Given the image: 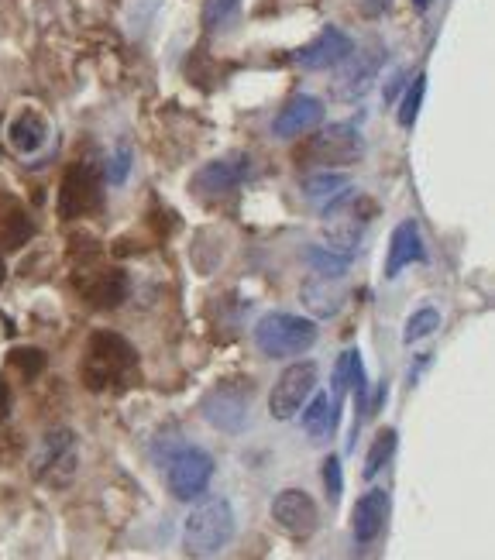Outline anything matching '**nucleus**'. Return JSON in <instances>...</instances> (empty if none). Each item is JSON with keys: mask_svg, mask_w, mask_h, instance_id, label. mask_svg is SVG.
I'll return each mask as SVG.
<instances>
[{"mask_svg": "<svg viewBox=\"0 0 495 560\" xmlns=\"http://www.w3.org/2000/svg\"><path fill=\"white\" fill-rule=\"evenodd\" d=\"M11 365L25 378H35L45 368V354L35 351V347H18V351H11Z\"/></svg>", "mask_w": 495, "mask_h": 560, "instance_id": "nucleus-27", "label": "nucleus"}, {"mask_svg": "<svg viewBox=\"0 0 495 560\" xmlns=\"http://www.w3.org/2000/svg\"><path fill=\"white\" fill-rule=\"evenodd\" d=\"M413 262H423V238H420V224L416 220H403L396 224L389 238V255H385V279H396L403 268H410Z\"/></svg>", "mask_w": 495, "mask_h": 560, "instance_id": "nucleus-15", "label": "nucleus"}, {"mask_svg": "<svg viewBox=\"0 0 495 560\" xmlns=\"http://www.w3.org/2000/svg\"><path fill=\"white\" fill-rule=\"evenodd\" d=\"M379 66H382V52L361 55L355 66H348V73H341V80H337V93H341L344 100L361 97V93H365L368 86H372L375 73H379Z\"/></svg>", "mask_w": 495, "mask_h": 560, "instance_id": "nucleus-19", "label": "nucleus"}, {"mask_svg": "<svg viewBox=\"0 0 495 560\" xmlns=\"http://www.w3.org/2000/svg\"><path fill=\"white\" fill-rule=\"evenodd\" d=\"M385 516H389V495L382 488H372L358 499L355 512H351V533H355L358 547H368V543L379 540Z\"/></svg>", "mask_w": 495, "mask_h": 560, "instance_id": "nucleus-14", "label": "nucleus"}, {"mask_svg": "<svg viewBox=\"0 0 495 560\" xmlns=\"http://www.w3.org/2000/svg\"><path fill=\"white\" fill-rule=\"evenodd\" d=\"M413 4L420 7V11H427V7H430V0H413Z\"/></svg>", "mask_w": 495, "mask_h": 560, "instance_id": "nucleus-32", "label": "nucleus"}, {"mask_svg": "<svg viewBox=\"0 0 495 560\" xmlns=\"http://www.w3.org/2000/svg\"><path fill=\"white\" fill-rule=\"evenodd\" d=\"M100 183L97 172L90 165H73L66 172L59 186V210L62 217H83V214H97L100 210Z\"/></svg>", "mask_w": 495, "mask_h": 560, "instance_id": "nucleus-10", "label": "nucleus"}, {"mask_svg": "<svg viewBox=\"0 0 495 560\" xmlns=\"http://www.w3.org/2000/svg\"><path fill=\"white\" fill-rule=\"evenodd\" d=\"M324 485H327V495L330 499H341V488H344V478H341V461H337L334 454L324 461Z\"/></svg>", "mask_w": 495, "mask_h": 560, "instance_id": "nucleus-30", "label": "nucleus"}, {"mask_svg": "<svg viewBox=\"0 0 495 560\" xmlns=\"http://www.w3.org/2000/svg\"><path fill=\"white\" fill-rule=\"evenodd\" d=\"M11 385L4 382V378H0V423L7 420V416H11Z\"/></svg>", "mask_w": 495, "mask_h": 560, "instance_id": "nucleus-31", "label": "nucleus"}, {"mask_svg": "<svg viewBox=\"0 0 495 560\" xmlns=\"http://www.w3.org/2000/svg\"><path fill=\"white\" fill-rule=\"evenodd\" d=\"M392 451H396V430L385 427L379 437L372 440V447H368V457H365V478H375L379 471L389 464Z\"/></svg>", "mask_w": 495, "mask_h": 560, "instance_id": "nucleus-23", "label": "nucleus"}, {"mask_svg": "<svg viewBox=\"0 0 495 560\" xmlns=\"http://www.w3.org/2000/svg\"><path fill=\"white\" fill-rule=\"evenodd\" d=\"M272 523L293 540H310L320 526V509L303 488H282L272 499Z\"/></svg>", "mask_w": 495, "mask_h": 560, "instance_id": "nucleus-7", "label": "nucleus"}, {"mask_svg": "<svg viewBox=\"0 0 495 560\" xmlns=\"http://www.w3.org/2000/svg\"><path fill=\"white\" fill-rule=\"evenodd\" d=\"M348 189V179L344 176H337V172H317V176H310L303 183V193L306 196H337V193H344Z\"/></svg>", "mask_w": 495, "mask_h": 560, "instance_id": "nucleus-26", "label": "nucleus"}, {"mask_svg": "<svg viewBox=\"0 0 495 560\" xmlns=\"http://www.w3.org/2000/svg\"><path fill=\"white\" fill-rule=\"evenodd\" d=\"M7 138H11V145L18 148V152L31 155L45 145V138H49V124H45V117L35 114V110H21V114L11 121V128H7Z\"/></svg>", "mask_w": 495, "mask_h": 560, "instance_id": "nucleus-18", "label": "nucleus"}, {"mask_svg": "<svg viewBox=\"0 0 495 560\" xmlns=\"http://www.w3.org/2000/svg\"><path fill=\"white\" fill-rule=\"evenodd\" d=\"M337 427V402L327 392H317V396L306 399L303 406V430L310 440H324Z\"/></svg>", "mask_w": 495, "mask_h": 560, "instance_id": "nucleus-17", "label": "nucleus"}, {"mask_svg": "<svg viewBox=\"0 0 495 560\" xmlns=\"http://www.w3.org/2000/svg\"><path fill=\"white\" fill-rule=\"evenodd\" d=\"M248 409H251V385L224 382L203 399V416H207V423H214V427L224 433L245 430Z\"/></svg>", "mask_w": 495, "mask_h": 560, "instance_id": "nucleus-9", "label": "nucleus"}, {"mask_svg": "<svg viewBox=\"0 0 495 560\" xmlns=\"http://www.w3.org/2000/svg\"><path fill=\"white\" fill-rule=\"evenodd\" d=\"M317 389V365L313 361H293L269 392V413L275 420H293Z\"/></svg>", "mask_w": 495, "mask_h": 560, "instance_id": "nucleus-6", "label": "nucleus"}, {"mask_svg": "<svg viewBox=\"0 0 495 560\" xmlns=\"http://www.w3.org/2000/svg\"><path fill=\"white\" fill-rule=\"evenodd\" d=\"M80 296L100 310H110L128 296V279H124L121 268H97V272H86L80 279Z\"/></svg>", "mask_w": 495, "mask_h": 560, "instance_id": "nucleus-16", "label": "nucleus"}, {"mask_svg": "<svg viewBox=\"0 0 495 560\" xmlns=\"http://www.w3.org/2000/svg\"><path fill=\"white\" fill-rule=\"evenodd\" d=\"M440 327V313L434 306H423V310H416L410 320H406V330H403V341L406 344H416L423 341V337H430L434 330Z\"/></svg>", "mask_w": 495, "mask_h": 560, "instance_id": "nucleus-24", "label": "nucleus"}, {"mask_svg": "<svg viewBox=\"0 0 495 560\" xmlns=\"http://www.w3.org/2000/svg\"><path fill=\"white\" fill-rule=\"evenodd\" d=\"M76 464H80V447H76V433L59 427L49 430L35 454V475L49 488H66L76 478Z\"/></svg>", "mask_w": 495, "mask_h": 560, "instance_id": "nucleus-4", "label": "nucleus"}, {"mask_svg": "<svg viewBox=\"0 0 495 560\" xmlns=\"http://www.w3.org/2000/svg\"><path fill=\"white\" fill-rule=\"evenodd\" d=\"M234 530H238V519H234V509L227 499L214 495V499L196 502L193 512L186 516V523H183L186 557L210 560L234 540Z\"/></svg>", "mask_w": 495, "mask_h": 560, "instance_id": "nucleus-2", "label": "nucleus"}, {"mask_svg": "<svg viewBox=\"0 0 495 560\" xmlns=\"http://www.w3.org/2000/svg\"><path fill=\"white\" fill-rule=\"evenodd\" d=\"M303 159L324 165V169L358 162L361 159V134L351 128V124H330V128H320L310 141H306Z\"/></svg>", "mask_w": 495, "mask_h": 560, "instance_id": "nucleus-8", "label": "nucleus"}, {"mask_svg": "<svg viewBox=\"0 0 495 560\" xmlns=\"http://www.w3.org/2000/svg\"><path fill=\"white\" fill-rule=\"evenodd\" d=\"M306 262L320 279H341V275L351 272V255H341V251L330 248H306Z\"/></svg>", "mask_w": 495, "mask_h": 560, "instance_id": "nucleus-21", "label": "nucleus"}, {"mask_svg": "<svg viewBox=\"0 0 495 560\" xmlns=\"http://www.w3.org/2000/svg\"><path fill=\"white\" fill-rule=\"evenodd\" d=\"M423 90H427V76H416L410 83V90L403 93V104H399V124H403V128H413L416 124V114H420V104H423Z\"/></svg>", "mask_w": 495, "mask_h": 560, "instance_id": "nucleus-25", "label": "nucleus"}, {"mask_svg": "<svg viewBox=\"0 0 495 560\" xmlns=\"http://www.w3.org/2000/svg\"><path fill=\"white\" fill-rule=\"evenodd\" d=\"M238 4L241 0H207V4H203V25L207 28L224 25V21L238 11Z\"/></svg>", "mask_w": 495, "mask_h": 560, "instance_id": "nucleus-28", "label": "nucleus"}, {"mask_svg": "<svg viewBox=\"0 0 495 560\" xmlns=\"http://www.w3.org/2000/svg\"><path fill=\"white\" fill-rule=\"evenodd\" d=\"M210 478H214V457L200 447H183L169 457V468H165V481H169L172 499L193 502L207 492Z\"/></svg>", "mask_w": 495, "mask_h": 560, "instance_id": "nucleus-5", "label": "nucleus"}, {"mask_svg": "<svg viewBox=\"0 0 495 560\" xmlns=\"http://www.w3.org/2000/svg\"><path fill=\"white\" fill-rule=\"evenodd\" d=\"M248 159L241 152H231V155H220V159L207 162L200 172H196L193 179V189H200V193L207 196H217V193H227V189L241 186L248 176Z\"/></svg>", "mask_w": 495, "mask_h": 560, "instance_id": "nucleus-13", "label": "nucleus"}, {"mask_svg": "<svg viewBox=\"0 0 495 560\" xmlns=\"http://www.w3.org/2000/svg\"><path fill=\"white\" fill-rule=\"evenodd\" d=\"M31 234V220L21 207H7L0 210V238H4V248H21Z\"/></svg>", "mask_w": 495, "mask_h": 560, "instance_id": "nucleus-22", "label": "nucleus"}, {"mask_svg": "<svg viewBox=\"0 0 495 560\" xmlns=\"http://www.w3.org/2000/svg\"><path fill=\"white\" fill-rule=\"evenodd\" d=\"M351 52H355V42H351V38L344 35L341 28H324L310 45H303V49L296 52V62H300L303 69L320 73V69L341 66V62L348 59Z\"/></svg>", "mask_w": 495, "mask_h": 560, "instance_id": "nucleus-12", "label": "nucleus"}, {"mask_svg": "<svg viewBox=\"0 0 495 560\" xmlns=\"http://www.w3.org/2000/svg\"><path fill=\"white\" fill-rule=\"evenodd\" d=\"M337 279H310L303 286V303H306V310L313 313V317H334L337 310H341V303H344V293L341 289L334 286Z\"/></svg>", "mask_w": 495, "mask_h": 560, "instance_id": "nucleus-20", "label": "nucleus"}, {"mask_svg": "<svg viewBox=\"0 0 495 560\" xmlns=\"http://www.w3.org/2000/svg\"><path fill=\"white\" fill-rule=\"evenodd\" d=\"M138 372V351L114 330H97L86 341V358L80 365V375L86 389L104 392L110 385H128Z\"/></svg>", "mask_w": 495, "mask_h": 560, "instance_id": "nucleus-1", "label": "nucleus"}, {"mask_svg": "<svg viewBox=\"0 0 495 560\" xmlns=\"http://www.w3.org/2000/svg\"><path fill=\"white\" fill-rule=\"evenodd\" d=\"M128 172H131V148L121 145L114 155H110V169H107L110 186H124V183H128Z\"/></svg>", "mask_w": 495, "mask_h": 560, "instance_id": "nucleus-29", "label": "nucleus"}, {"mask_svg": "<svg viewBox=\"0 0 495 560\" xmlns=\"http://www.w3.org/2000/svg\"><path fill=\"white\" fill-rule=\"evenodd\" d=\"M324 114H327L324 100L310 97V93H296V97L286 100V107L275 114L272 134H275V138H282V141L300 138V134L320 128V124H324Z\"/></svg>", "mask_w": 495, "mask_h": 560, "instance_id": "nucleus-11", "label": "nucleus"}, {"mask_svg": "<svg viewBox=\"0 0 495 560\" xmlns=\"http://www.w3.org/2000/svg\"><path fill=\"white\" fill-rule=\"evenodd\" d=\"M317 337V320L296 317V313H265L255 323V344L265 358H296V354L310 351Z\"/></svg>", "mask_w": 495, "mask_h": 560, "instance_id": "nucleus-3", "label": "nucleus"}]
</instances>
